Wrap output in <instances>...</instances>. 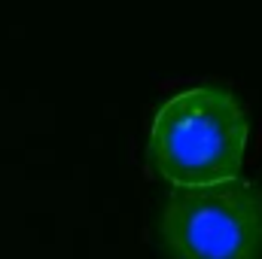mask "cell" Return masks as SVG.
<instances>
[{
  "instance_id": "obj_1",
  "label": "cell",
  "mask_w": 262,
  "mask_h": 259,
  "mask_svg": "<svg viewBox=\"0 0 262 259\" xmlns=\"http://www.w3.org/2000/svg\"><path fill=\"white\" fill-rule=\"evenodd\" d=\"M247 116L223 85L174 95L152 119L149 162L174 186H210L238 177L247 149Z\"/></svg>"
},
{
  "instance_id": "obj_2",
  "label": "cell",
  "mask_w": 262,
  "mask_h": 259,
  "mask_svg": "<svg viewBox=\"0 0 262 259\" xmlns=\"http://www.w3.org/2000/svg\"><path fill=\"white\" fill-rule=\"evenodd\" d=\"M162 238L177 259H259L262 192L238 177L174 189L162 217Z\"/></svg>"
}]
</instances>
